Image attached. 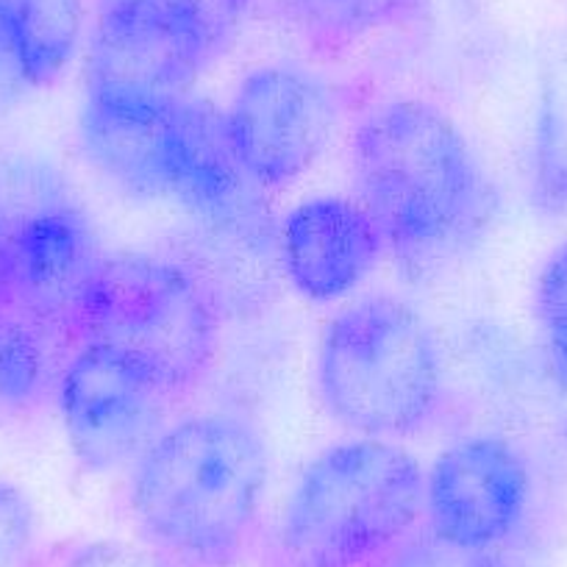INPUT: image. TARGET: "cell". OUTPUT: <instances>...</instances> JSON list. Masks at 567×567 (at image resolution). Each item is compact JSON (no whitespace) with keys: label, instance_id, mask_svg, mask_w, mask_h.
Returning a JSON list of instances; mask_svg holds the SVG:
<instances>
[{"label":"cell","instance_id":"6da1fadb","mask_svg":"<svg viewBox=\"0 0 567 567\" xmlns=\"http://www.w3.org/2000/svg\"><path fill=\"white\" fill-rule=\"evenodd\" d=\"M267 484L259 429L204 412L167 425L131 465L128 512L165 567H239L259 545Z\"/></svg>","mask_w":567,"mask_h":567},{"label":"cell","instance_id":"7a4b0ae2","mask_svg":"<svg viewBox=\"0 0 567 567\" xmlns=\"http://www.w3.org/2000/svg\"><path fill=\"white\" fill-rule=\"evenodd\" d=\"M351 171L386 254L414 270L476 243L498 204L465 131L417 97L379 103L359 120Z\"/></svg>","mask_w":567,"mask_h":567},{"label":"cell","instance_id":"3957f363","mask_svg":"<svg viewBox=\"0 0 567 567\" xmlns=\"http://www.w3.org/2000/svg\"><path fill=\"white\" fill-rule=\"evenodd\" d=\"M420 462L392 440L357 437L301 471L261 539V567H386L423 528Z\"/></svg>","mask_w":567,"mask_h":567},{"label":"cell","instance_id":"277c9868","mask_svg":"<svg viewBox=\"0 0 567 567\" xmlns=\"http://www.w3.org/2000/svg\"><path fill=\"white\" fill-rule=\"evenodd\" d=\"M223 315L173 256L103 254L73 312L75 346H103L151 375L167 395L198 390L220 348Z\"/></svg>","mask_w":567,"mask_h":567},{"label":"cell","instance_id":"5b68a950","mask_svg":"<svg viewBox=\"0 0 567 567\" xmlns=\"http://www.w3.org/2000/svg\"><path fill=\"white\" fill-rule=\"evenodd\" d=\"M318 392L331 420L357 437L417 432L443 398L440 348L423 315L392 296L340 309L320 337Z\"/></svg>","mask_w":567,"mask_h":567},{"label":"cell","instance_id":"8992f818","mask_svg":"<svg viewBox=\"0 0 567 567\" xmlns=\"http://www.w3.org/2000/svg\"><path fill=\"white\" fill-rule=\"evenodd\" d=\"M79 136L86 159L109 182L142 198L178 200L189 215L228 204L245 184L223 112L193 95H84Z\"/></svg>","mask_w":567,"mask_h":567},{"label":"cell","instance_id":"52a82bcc","mask_svg":"<svg viewBox=\"0 0 567 567\" xmlns=\"http://www.w3.org/2000/svg\"><path fill=\"white\" fill-rule=\"evenodd\" d=\"M101 256L90 217L56 171L29 159L0 165L3 309L75 348V303Z\"/></svg>","mask_w":567,"mask_h":567},{"label":"cell","instance_id":"ba28073f","mask_svg":"<svg viewBox=\"0 0 567 567\" xmlns=\"http://www.w3.org/2000/svg\"><path fill=\"white\" fill-rule=\"evenodd\" d=\"M234 40L178 0L97 7L84 51V95L178 101Z\"/></svg>","mask_w":567,"mask_h":567},{"label":"cell","instance_id":"9c48e42d","mask_svg":"<svg viewBox=\"0 0 567 567\" xmlns=\"http://www.w3.org/2000/svg\"><path fill=\"white\" fill-rule=\"evenodd\" d=\"M223 123L239 171L265 193L301 178L329 148L337 101L318 73L272 62L239 81Z\"/></svg>","mask_w":567,"mask_h":567},{"label":"cell","instance_id":"30bf717a","mask_svg":"<svg viewBox=\"0 0 567 567\" xmlns=\"http://www.w3.org/2000/svg\"><path fill=\"white\" fill-rule=\"evenodd\" d=\"M56 398L73 456L92 473L134 465L167 429L173 401L145 370L90 342L70 351Z\"/></svg>","mask_w":567,"mask_h":567},{"label":"cell","instance_id":"8fae6325","mask_svg":"<svg viewBox=\"0 0 567 567\" xmlns=\"http://www.w3.org/2000/svg\"><path fill=\"white\" fill-rule=\"evenodd\" d=\"M532 506V471L498 434L456 440L429 467L423 482V528L462 548H506L517 543Z\"/></svg>","mask_w":567,"mask_h":567},{"label":"cell","instance_id":"7c38bea8","mask_svg":"<svg viewBox=\"0 0 567 567\" xmlns=\"http://www.w3.org/2000/svg\"><path fill=\"white\" fill-rule=\"evenodd\" d=\"M386 254L384 234L359 200L320 195L298 204L278 228V261L287 281L318 303L340 301Z\"/></svg>","mask_w":567,"mask_h":567},{"label":"cell","instance_id":"4fadbf2b","mask_svg":"<svg viewBox=\"0 0 567 567\" xmlns=\"http://www.w3.org/2000/svg\"><path fill=\"white\" fill-rule=\"evenodd\" d=\"M184 239L187 248L178 261L204 284L223 318L265 307L272 290V272L281 265L270 212L243 220H195V228Z\"/></svg>","mask_w":567,"mask_h":567},{"label":"cell","instance_id":"5bb4252c","mask_svg":"<svg viewBox=\"0 0 567 567\" xmlns=\"http://www.w3.org/2000/svg\"><path fill=\"white\" fill-rule=\"evenodd\" d=\"M84 0H0V56L29 90L56 84L84 40Z\"/></svg>","mask_w":567,"mask_h":567},{"label":"cell","instance_id":"9a60e30c","mask_svg":"<svg viewBox=\"0 0 567 567\" xmlns=\"http://www.w3.org/2000/svg\"><path fill=\"white\" fill-rule=\"evenodd\" d=\"M528 195L539 215H567V31L554 37L539 56Z\"/></svg>","mask_w":567,"mask_h":567},{"label":"cell","instance_id":"2e32d148","mask_svg":"<svg viewBox=\"0 0 567 567\" xmlns=\"http://www.w3.org/2000/svg\"><path fill=\"white\" fill-rule=\"evenodd\" d=\"M284 20L323 53H340L364 40L406 29L429 0H276Z\"/></svg>","mask_w":567,"mask_h":567},{"label":"cell","instance_id":"e0dca14e","mask_svg":"<svg viewBox=\"0 0 567 567\" xmlns=\"http://www.w3.org/2000/svg\"><path fill=\"white\" fill-rule=\"evenodd\" d=\"M68 342L25 320L23 315L0 309V414L34 409L59 384L64 364L56 351Z\"/></svg>","mask_w":567,"mask_h":567},{"label":"cell","instance_id":"ac0fdd59","mask_svg":"<svg viewBox=\"0 0 567 567\" xmlns=\"http://www.w3.org/2000/svg\"><path fill=\"white\" fill-rule=\"evenodd\" d=\"M534 312L550 373L567 390V245L539 270Z\"/></svg>","mask_w":567,"mask_h":567},{"label":"cell","instance_id":"d6986e66","mask_svg":"<svg viewBox=\"0 0 567 567\" xmlns=\"http://www.w3.org/2000/svg\"><path fill=\"white\" fill-rule=\"evenodd\" d=\"M386 567H534L523 554L520 539L506 548H462L420 528Z\"/></svg>","mask_w":567,"mask_h":567},{"label":"cell","instance_id":"ffe728a7","mask_svg":"<svg viewBox=\"0 0 567 567\" xmlns=\"http://www.w3.org/2000/svg\"><path fill=\"white\" fill-rule=\"evenodd\" d=\"M29 567H165L142 543L125 539H64L40 548Z\"/></svg>","mask_w":567,"mask_h":567},{"label":"cell","instance_id":"44dd1931","mask_svg":"<svg viewBox=\"0 0 567 567\" xmlns=\"http://www.w3.org/2000/svg\"><path fill=\"white\" fill-rule=\"evenodd\" d=\"M40 534V517L23 487L0 478V567H29Z\"/></svg>","mask_w":567,"mask_h":567},{"label":"cell","instance_id":"7402d4cb","mask_svg":"<svg viewBox=\"0 0 567 567\" xmlns=\"http://www.w3.org/2000/svg\"><path fill=\"white\" fill-rule=\"evenodd\" d=\"M103 3H131V0H97V7H103ZM178 3H189L200 14H206L223 34L237 40L254 0H178Z\"/></svg>","mask_w":567,"mask_h":567},{"label":"cell","instance_id":"603a6c76","mask_svg":"<svg viewBox=\"0 0 567 567\" xmlns=\"http://www.w3.org/2000/svg\"><path fill=\"white\" fill-rule=\"evenodd\" d=\"M0 309H3V287H0Z\"/></svg>","mask_w":567,"mask_h":567}]
</instances>
